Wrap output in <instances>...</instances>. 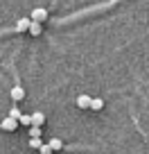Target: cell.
<instances>
[{"label":"cell","instance_id":"8fae6325","mask_svg":"<svg viewBox=\"0 0 149 154\" xmlns=\"http://www.w3.org/2000/svg\"><path fill=\"white\" fill-rule=\"evenodd\" d=\"M29 138H41V127H29Z\"/></svg>","mask_w":149,"mask_h":154},{"label":"cell","instance_id":"30bf717a","mask_svg":"<svg viewBox=\"0 0 149 154\" xmlns=\"http://www.w3.org/2000/svg\"><path fill=\"white\" fill-rule=\"evenodd\" d=\"M18 125L32 127V116H25V113H20V118H18Z\"/></svg>","mask_w":149,"mask_h":154},{"label":"cell","instance_id":"ba28073f","mask_svg":"<svg viewBox=\"0 0 149 154\" xmlns=\"http://www.w3.org/2000/svg\"><path fill=\"white\" fill-rule=\"evenodd\" d=\"M77 106L79 109H88V106H91V97L88 95H79L77 97Z\"/></svg>","mask_w":149,"mask_h":154},{"label":"cell","instance_id":"4fadbf2b","mask_svg":"<svg viewBox=\"0 0 149 154\" xmlns=\"http://www.w3.org/2000/svg\"><path fill=\"white\" fill-rule=\"evenodd\" d=\"M39 154H52L50 145H48V143H41V147H39Z\"/></svg>","mask_w":149,"mask_h":154},{"label":"cell","instance_id":"7a4b0ae2","mask_svg":"<svg viewBox=\"0 0 149 154\" xmlns=\"http://www.w3.org/2000/svg\"><path fill=\"white\" fill-rule=\"evenodd\" d=\"M16 127H18V120H16V118H9V116L0 122V129H2V131H14Z\"/></svg>","mask_w":149,"mask_h":154},{"label":"cell","instance_id":"7c38bea8","mask_svg":"<svg viewBox=\"0 0 149 154\" xmlns=\"http://www.w3.org/2000/svg\"><path fill=\"white\" fill-rule=\"evenodd\" d=\"M9 118H16V120L20 118V109H18V106H11V109H9Z\"/></svg>","mask_w":149,"mask_h":154},{"label":"cell","instance_id":"52a82bcc","mask_svg":"<svg viewBox=\"0 0 149 154\" xmlns=\"http://www.w3.org/2000/svg\"><path fill=\"white\" fill-rule=\"evenodd\" d=\"M27 32L32 34V36H39L41 32H43V27H41V23H29V27H27Z\"/></svg>","mask_w":149,"mask_h":154},{"label":"cell","instance_id":"3957f363","mask_svg":"<svg viewBox=\"0 0 149 154\" xmlns=\"http://www.w3.org/2000/svg\"><path fill=\"white\" fill-rule=\"evenodd\" d=\"M29 16H23V18H18L16 20V27H14V32H27V27H29Z\"/></svg>","mask_w":149,"mask_h":154},{"label":"cell","instance_id":"6da1fadb","mask_svg":"<svg viewBox=\"0 0 149 154\" xmlns=\"http://www.w3.org/2000/svg\"><path fill=\"white\" fill-rule=\"evenodd\" d=\"M29 20H32V23H43V20H48V9H45V7H36V9H32Z\"/></svg>","mask_w":149,"mask_h":154},{"label":"cell","instance_id":"5bb4252c","mask_svg":"<svg viewBox=\"0 0 149 154\" xmlns=\"http://www.w3.org/2000/svg\"><path fill=\"white\" fill-rule=\"evenodd\" d=\"M41 143H43L41 138H29V147H34V149H39V147H41Z\"/></svg>","mask_w":149,"mask_h":154},{"label":"cell","instance_id":"277c9868","mask_svg":"<svg viewBox=\"0 0 149 154\" xmlns=\"http://www.w3.org/2000/svg\"><path fill=\"white\" fill-rule=\"evenodd\" d=\"M9 95H11V100H14V102H20V100L25 97V91H23V86H18V84H16V86H11V93H9Z\"/></svg>","mask_w":149,"mask_h":154},{"label":"cell","instance_id":"5b68a950","mask_svg":"<svg viewBox=\"0 0 149 154\" xmlns=\"http://www.w3.org/2000/svg\"><path fill=\"white\" fill-rule=\"evenodd\" d=\"M43 122H45V113H43V111H34V113H32V125L41 127Z\"/></svg>","mask_w":149,"mask_h":154},{"label":"cell","instance_id":"8992f818","mask_svg":"<svg viewBox=\"0 0 149 154\" xmlns=\"http://www.w3.org/2000/svg\"><path fill=\"white\" fill-rule=\"evenodd\" d=\"M48 145H50V149H52V152H59V149H63L61 138H50V140H48Z\"/></svg>","mask_w":149,"mask_h":154},{"label":"cell","instance_id":"9c48e42d","mask_svg":"<svg viewBox=\"0 0 149 154\" xmlns=\"http://www.w3.org/2000/svg\"><path fill=\"white\" fill-rule=\"evenodd\" d=\"M102 106H104V100H102V97H91V106H88V109L102 111Z\"/></svg>","mask_w":149,"mask_h":154}]
</instances>
